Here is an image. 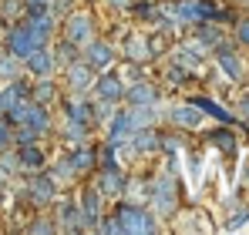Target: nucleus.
<instances>
[{
	"label": "nucleus",
	"mask_w": 249,
	"mask_h": 235,
	"mask_svg": "<svg viewBox=\"0 0 249 235\" xmlns=\"http://www.w3.org/2000/svg\"><path fill=\"white\" fill-rule=\"evenodd\" d=\"M47 40H41L27 24H10V31H7V47H10V54L14 57H20V61H27L37 47H44Z\"/></svg>",
	"instance_id": "1"
},
{
	"label": "nucleus",
	"mask_w": 249,
	"mask_h": 235,
	"mask_svg": "<svg viewBox=\"0 0 249 235\" xmlns=\"http://www.w3.org/2000/svg\"><path fill=\"white\" fill-rule=\"evenodd\" d=\"M175 14H178L182 24H206V20H219V17H226V14H222L215 3H209V0H178Z\"/></svg>",
	"instance_id": "2"
},
{
	"label": "nucleus",
	"mask_w": 249,
	"mask_h": 235,
	"mask_svg": "<svg viewBox=\"0 0 249 235\" xmlns=\"http://www.w3.org/2000/svg\"><path fill=\"white\" fill-rule=\"evenodd\" d=\"M115 218L122 222V232H159L155 218L145 208H138V205H122Z\"/></svg>",
	"instance_id": "3"
},
{
	"label": "nucleus",
	"mask_w": 249,
	"mask_h": 235,
	"mask_svg": "<svg viewBox=\"0 0 249 235\" xmlns=\"http://www.w3.org/2000/svg\"><path fill=\"white\" fill-rule=\"evenodd\" d=\"M152 198H155V208H159L162 215H175V208H178V195H175V178H172V175L159 178V182H155V188H152Z\"/></svg>",
	"instance_id": "4"
},
{
	"label": "nucleus",
	"mask_w": 249,
	"mask_h": 235,
	"mask_svg": "<svg viewBox=\"0 0 249 235\" xmlns=\"http://www.w3.org/2000/svg\"><path fill=\"white\" fill-rule=\"evenodd\" d=\"M24 24H27L41 40H47L51 34H54V24H57V20H54V14L47 10V3H31V14H27Z\"/></svg>",
	"instance_id": "5"
},
{
	"label": "nucleus",
	"mask_w": 249,
	"mask_h": 235,
	"mask_svg": "<svg viewBox=\"0 0 249 235\" xmlns=\"http://www.w3.org/2000/svg\"><path fill=\"white\" fill-rule=\"evenodd\" d=\"M78 208H81L84 229H98V218H101V192L98 188H84L81 195H78Z\"/></svg>",
	"instance_id": "6"
},
{
	"label": "nucleus",
	"mask_w": 249,
	"mask_h": 235,
	"mask_svg": "<svg viewBox=\"0 0 249 235\" xmlns=\"http://www.w3.org/2000/svg\"><path fill=\"white\" fill-rule=\"evenodd\" d=\"M31 201L34 205H47V201H54L57 195V185H54V175H37L34 182H31Z\"/></svg>",
	"instance_id": "7"
},
{
	"label": "nucleus",
	"mask_w": 249,
	"mask_h": 235,
	"mask_svg": "<svg viewBox=\"0 0 249 235\" xmlns=\"http://www.w3.org/2000/svg\"><path fill=\"white\" fill-rule=\"evenodd\" d=\"M131 131H135V124H131V111H118V115H111V121H108V141H111V145H122Z\"/></svg>",
	"instance_id": "8"
},
{
	"label": "nucleus",
	"mask_w": 249,
	"mask_h": 235,
	"mask_svg": "<svg viewBox=\"0 0 249 235\" xmlns=\"http://www.w3.org/2000/svg\"><path fill=\"white\" fill-rule=\"evenodd\" d=\"M91 71H94V67H91L84 57H74V61L68 64V81H71V87H74V91H88V87H91Z\"/></svg>",
	"instance_id": "9"
},
{
	"label": "nucleus",
	"mask_w": 249,
	"mask_h": 235,
	"mask_svg": "<svg viewBox=\"0 0 249 235\" xmlns=\"http://www.w3.org/2000/svg\"><path fill=\"white\" fill-rule=\"evenodd\" d=\"M124 188V175L118 165H108L105 171H101V178H98V192L101 195H122Z\"/></svg>",
	"instance_id": "10"
},
{
	"label": "nucleus",
	"mask_w": 249,
	"mask_h": 235,
	"mask_svg": "<svg viewBox=\"0 0 249 235\" xmlns=\"http://www.w3.org/2000/svg\"><path fill=\"white\" fill-rule=\"evenodd\" d=\"M68 40L78 44V47H84V44L91 40V17H88V14H74V17L68 20Z\"/></svg>",
	"instance_id": "11"
},
{
	"label": "nucleus",
	"mask_w": 249,
	"mask_h": 235,
	"mask_svg": "<svg viewBox=\"0 0 249 235\" xmlns=\"http://www.w3.org/2000/svg\"><path fill=\"white\" fill-rule=\"evenodd\" d=\"M215 57H219V67L226 71V78H229V81H239V78H243V64H239V57H236L222 40L215 44Z\"/></svg>",
	"instance_id": "12"
},
{
	"label": "nucleus",
	"mask_w": 249,
	"mask_h": 235,
	"mask_svg": "<svg viewBox=\"0 0 249 235\" xmlns=\"http://www.w3.org/2000/svg\"><path fill=\"white\" fill-rule=\"evenodd\" d=\"M111 54H115V50H111L108 44H101V40H88V44H84V61H88L91 67H108V64H111Z\"/></svg>",
	"instance_id": "13"
},
{
	"label": "nucleus",
	"mask_w": 249,
	"mask_h": 235,
	"mask_svg": "<svg viewBox=\"0 0 249 235\" xmlns=\"http://www.w3.org/2000/svg\"><path fill=\"white\" fill-rule=\"evenodd\" d=\"M27 67H31L34 78H47V74L54 71V54H51L47 47H37V50L27 57Z\"/></svg>",
	"instance_id": "14"
},
{
	"label": "nucleus",
	"mask_w": 249,
	"mask_h": 235,
	"mask_svg": "<svg viewBox=\"0 0 249 235\" xmlns=\"http://www.w3.org/2000/svg\"><path fill=\"white\" fill-rule=\"evenodd\" d=\"M172 121H175V124H182V128H199V121H202V111H199L192 101H185V104L172 108Z\"/></svg>",
	"instance_id": "15"
},
{
	"label": "nucleus",
	"mask_w": 249,
	"mask_h": 235,
	"mask_svg": "<svg viewBox=\"0 0 249 235\" xmlns=\"http://www.w3.org/2000/svg\"><path fill=\"white\" fill-rule=\"evenodd\" d=\"M124 94H128L131 104H159V91L152 84H145V81H135V87H128Z\"/></svg>",
	"instance_id": "16"
},
{
	"label": "nucleus",
	"mask_w": 249,
	"mask_h": 235,
	"mask_svg": "<svg viewBox=\"0 0 249 235\" xmlns=\"http://www.w3.org/2000/svg\"><path fill=\"white\" fill-rule=\"evenodd\" d=\"M61 225H64V229H71V232H84L81 208H78L71 198H64V201H61Z\"/></svg>",
	"instance_id": "17"
},
{
	"label": "nucleus",
	"mask_w": 249,
	"mask_h": 235,
	"mask_svg": "<svg viewBox=\"0 0 249 235\" xmlns=\"http://www.w3.org/2000/svg\"><path fill=\"white\" fill-rule=\"evenodd\" d=\"M124 57H128L131 64H138V61H148V57H152L148 37H128V40H124Z\"/></svg>",
	"instance_id": "18"
},
{
	"label": "nucleus",
	"mask_w": 249,
	"mask_h": 235,
	"mask_svg": "<svg viewBox=\"0 0 249 235\" xmlns=\"http://www.w3.org/2000/svg\"><path fill=\"white\" fill-rule=\"evenodd\" d=\"M98 94H101L105 101H118V98H124V87H122V81H118V74L98 78Z\"/></svg>",
	"instance_id": "19"
},
{
	"label": "nucleus",
	"mask_w": 249,
	"mask_h": 235,
	"mask_svg": "<svg viewBox=\"0 0 249 235\" xmlns=\"http://www.w3.org/2000/svg\"><path fill=\"white\" fill-rule=\"evenodd\" d=\"M17 161H20V168H31V171H41L44 168V155H41V148H34V145H20Z\"/></svg>",
	"instance_id": "20"
},
{
	"label": "nucleus",
	"mask_w": 249,
	"mask_h": 235,
	"mask_svg": "<svg viewBox=\"0 0 249 235\" xmlns=\"http://www.w3.org/2000/svg\"><path fill=\"white\" fill-rule=\"evenodd\" d=\"M192 104H196L202 115H212V118H219V121H226V124L232 121V115H229L226 108H219V104H215V101H209V98H192Z\"/></svg>",
	"instance_id": "21"
},
{
	"label": "nucleus",
	"mask_w": 249,
	"mask_h": 235,
	"mask_svg": "<svg viewBox=\"0 0 249 235\" xmlns=\"http://www.w3.org/2000/svg\"><path fill=\"white\" fill-rule=\"evenodd\" d=\"M0 78H3V81L20 78V57H14L10 50H7V54H0Z\"/></svg>",
	"instance_id": "22"
},
{
	"label": "nucleus",
	"mask_w": 249,
	"mask_h": 235,
	"mask_svg": "<svg viewBox=\"0 0 249 235\" xmlns=\"http://www.w3.org/2000/svg\"><path fill=\"white\" fill-rule=\"evenodd\" d=\"M94 161H98V155H94L91 148H78V151L71 155V168H74V171H91Z\"/></svg>",
	"instance_id": "23"
},
{
	"label": "nucleus",
	"mask_w": 249,
	"mask_h": 235,
	"mask_svg": "<svg viewBox=\"0 0 249 235\" xmlns=\"http://www.w3.org/2000/svg\"><path fill=\"white\" fill-rule=\"evenodd\" d=\"M68 118H71V121H78V124H88V128H91V121H94L91 108H88L84 101H71V104H68Z\"/></svg>",
	"instance_id": "24"
},
{
	"label": "nucleus",
	"mask_w": 249,
	"mask_h": 235,
	"mask_svg": "<svg viewBox=\"0 0 249 235\" xmlns=\"http://www.w3.org/2000/svg\"><path fill=\"white\" fill-rule=\"evenodd\" d=\"M209 141H212V145H219L226 155H232V151H236V138H232L229 131H212V134H209Z\"/></svg>",
	"instance_id": "25"
},
{
	"label": "nucleus",
	"mask_w": 249,
	"mask_h": 235,
	"mask_svg": "<svg viewBox=\"0 0 249 235\" xmlns=\"http://www.w3.org/2000/svg\"><path fill=\"white\" fill-rule=\"evenodd\" d=\"M51 98H54V84H51V81L44 78L41 84H37V87L31 91V101H37V104H47Z\"/></svg>",
	"instance_id": "26"
},
{
	"label": "nucleus",
	"mask_w": 249,
	"mask_h": 235,
	"mask_svg": "<svg viewBox=\"0 0 249 235\" xmlns=\"http://www.w3.org/2000/svg\"><path fill=\"white\" fill-rule=\"evenodd\" d=\"M74 47H78V44H71V40H64V44H61L57 50H51V54H54V61H61V64H71V61L78 57V50H74Z\"/></svg>",
	"instance_id": "27"
},
{
	"label": "nucleus",
	"mask_w": 249,
	"mask_h": 235,
	"mask_svg": "<svg viewBox=\"0 0 249 235\" xmlns=\"http://www.w3.org/2000/svg\"><path fill=\"white\" fill-rule=\"evenodd\" d=\"M165 78L172 81V84H185V81L192 78V71H189V67H182V64H172V67L165 71Z\"/></svg>",
	"instance_id": "28"
},
{
	"label": "nucleus",
	"mask_w": 249,
	"mask_h": 235,
	"mask_svg": "<svg viewBox=\"0 0 249 235\" xmlns=\"http://www.w3.org/2000/svg\"><path fill=\"white\" fill-rule=\"evenodd\" d=\"M199 27H202V31H199V40H202V44H206V47H215V44H219V31H212V27H209V20L206 24H199Z\"/></svg>",
	"instance_id": "29"
},
{
	"label": "nucleus",
	"mask_w": 249,
	"mask_h": 235,
	"mask_svg": "<svg viewBox=\"0 0 249 235\" xmlns=\"http://www.w3.org/2000/svg\"><path fill=\"white\" fill-rule=\"evenodd\" d=\"M20 7H24V3H20V0H7V3H3V7H0V14H3V17H7V20H14V17H17V14H20Z\"/></svg>",
	"instance_id": "30"
},
{
	"label": "nucleus",
	"mask_w": 249,
	"mask_h": 235,
	"mask_svg": "<svg viewBox=\"0 0 249 235\" xmlns=\"http://www.w3.org/2000/svg\"><path fill=\"white\" fill-rule=\"evenodd\" d=\"M17 141H20V145H34V141H37V131L24 124V128H17Z\"/></svg>",
	"instance_id": "31"
},
{
	"label": "nucleus",
	"mask_w": 249,
	"mask_h": 235,
	"mask_svg": "<svg viewBox=\"0 0 249 235\" xmlns=\"http://www.w3.org/2000/svg\"><path fill=\"white\" fill-rule=\"evenodd\" d=\"M98 158H101V165H105V168H108V165H115V145L108 141V145L98 151Z\"/></svg>",
	"instance_id": "32"
},
{
	"label": "nucleus",
	"mask_w": 249,
	"mask_h": 235,
	"mask_svg": "<svg viewBox=\"0 0 249 235\" xmlns=\"http://www.w3.org/2000/svg\"><path fill=\"white\" fill-rule=\"evenodd\" d=\"M27 232H57V222H31Z\"/></svg>",
	"instance_id": "33"
},
{
	"label": "nucleus",
	"mask_w": 249,
	"mask_h": 235,
	"mask_svg": "<svg viewBox=\"0 0 249 235\" xmlns=\"http://www.w3.org/2000/svg\"><path fill=\"white\" fill-rule=\"evenodd\" d=\"M0 168L3 171H14V168H20V161H17V155H0Z\"/></svg>",
	"instance_id": "34"
},
{
	"label": "nucleus",
	"mask_w": 249,
	"mask_h": 235,
	"mask_svg": "<svg viewBox=\"0 0 249 235\" xmlns=\"http://www.w3.org/2000/svg\"><path fill=\"white\" fill-rule=\"evenodd\" d=\"M98 229L101 232H122V222L118 218H105V222H98Z\"/></svg>",
	"instance_id": "35"
},
{
	"label": "nucleus",
	"mask_w": 249,
	"mask_h": 235,
	"mask_svg": "<svg viewBox=\"0 0 249 235\" xmlns=\"http://www.w3.org/2000/svg\"><path fill=\"white\" fill-rule=\"evenodd\" d=\"M10 141V118L0 115V145H7Z\"/></svg>",
	"instance_id": "36"
},
{
	"label": "nucleus",
	"mask_w": 249,
	"mask_h": 235,
	"mask_svg": "<svg viewBox=\"0 0 249 235\" xmlns=\"http://www.w3.org/2000/svg\"><path fill=\"white\" fill-rule=\"evenodd\" d=\"M246 222H249V208H243V212H239V215H236V218L229 222V229H243Z\"/></svg>",
	"instance_id": "37"
},
{
	"label": "nucleus",
	"mask_w": 249,
	"mask_h": 235,
	"mask_svg": "<svg viewBox=\"0 0 249 235\" xmlns=\"http://www.w3.org/2000/svg\"><path fill=\"white\" fill-rule=\"evenodd\" d=\"M236 37L243 40V44H249V20H239V27H236Z\"/></svg>",
	"instance_id": "38"
},
{
	"label": "nucleus",
	"mask_w": 249,
	"mask_h": 235,
	"mask_svg": "<svg viewBox=\"0 0 249 235\" xmlns=\"http://www.w3.org/2000/svg\"><path fill=\"white\" fill-rule=\"evenodd\" d=\"M3 192H7V171L0 168V198H3Z\"/></svg>",
	"instance_id": "39"
},
{
	"label": "nucleus",
	"mask_w": 249,
	"mask_h": 235,
	"mask_svg": "<svg viewBox=\"0 0 249 235\" xmlns=\"http://www.w3.org/2000/svg\"><path fill=\"white\" fill-rule=\"evenodd\" d=\"M108 3H115V7H131V0H108Z\"/></svg>",
	"instance_id": "40"
},
{
	"label": "nucleus",
	"mask_w": 249,
	"mask_h": 235,
	"mask_svg": "<svg viewBox=\"0 0 249 235\" xmlns=\"http://www.w3.org/2000/svg\"><path fill=\"white\" fill-rule=\"evenodd\" d=\"M243 115L249 118V98H246V101H243Z\"/></svg>",
	"instance_id": "41"
},
{
	"label": "nucleus",
	"mask_w": 249,
	"mask_h": 235,
	"mask_svg": "<svg viewBox=\"0 0 249 235\" xmlns=\"http://www.w3.org/2000/svg\"><path fill=\"white\" fill-rule=\"evenodd\" d=\"M24 3H27V7H31V3H47V0H24Z\"/></svg>",
	"instance_id": "42"
},
{
	"label": "nucleus",
	"mask_w": 249,
	"mask_h": 235,
	"mask_svg": "<svg viewBox=\"0 0 249 235\" xmlns=\"http://www.w3.org/2000/svg\"><path fill=\"white\" fill-rule=\"evenodd\" d=\"M243 3H249V0H243Z\"/></svg>",
	"instance_id": "43"
}]
</instances>
